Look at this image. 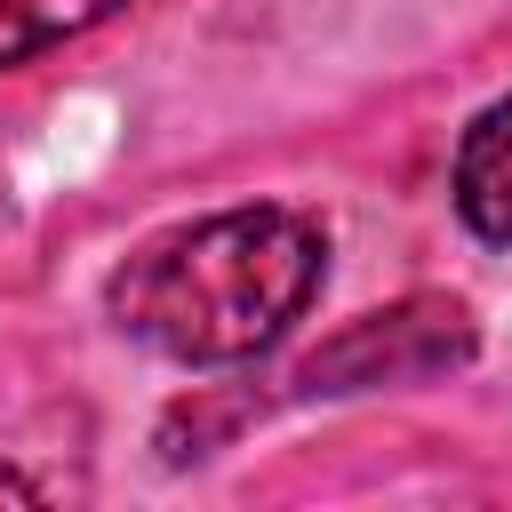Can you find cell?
<instances>
[{
	"label": "cell",
	"instance_id": "cell-1",
	"mask_svg": "<svg viewBox=\"0 0 512 512\" xmlns=\"http://www.w3.org/2000/svg\"><path fill=\"white\" fill-rule=\"evenodd\" d=\"M328 272V240L304 208L256 200V208H216L200 224H176L160 240H144L104 304L120 320V336H136L160 360L184 368H232L272 352L304 304L320 296Z\"/></svg>",
	"mask_w": 512,
	"mask_h": 512
},
{
	"label": "cell",
	"instance_id": "cell-2",
	"mask_svg": "<svg viewBox=\"0 0 512 512\" xmlns=\"http://www.w3.org/2000/svg\"><path fill=\"white\" fill-rule=\"evenodd\" d=\"M472 360V312L456 296H400L384 312H360L352 328H336L296 384L304 392H376V384H424Z\"/></svg>",
	"mask_w": 512,
	"mask_h": 512
},
{
	"label": "cell",
	"instance_id": "cell-3",
	"mask_svg": "<svg viewBox=\"0 0 512 512\" xmlns=\"http://www.w3.org/2000/svg\"><path fill=\"white\" fill-rule=\"evenodd\" d=\"M456 216L480 240L512 248V96H496L456 144Z\"/></svg>",
	"mask_w": 512,
	"mask_h": 512
},
{
	"label": "cell",
	"instance_id": "cell-4",
	"mask_svg": "<svg viewBox=\"0 0 512 512\" xmlns=\"http://www.w3.org/2000/svg\"><path fill=\"white\" fill-rule=\"evenodd\" d=\"M128 0H0V72L8 64H32L40 48L56 40H80L96 32L104 16H120Z\"/></svg>",
	"mask_w": 512,
	"mask_h": 512
},
{
	"label": "cell",
	"instance_id": "cell-5",
	"mask_svg": "<svg viewBox=\"0 0 512 512\" xmlns=\"http://www.w3.org/2000/svg\"><path fill=\"white\" fill-rule=\"evenodd\" d=\"M0 504H40V488H32L24 472H8V464H0Z\"/></svg>",
	"mask_w": 512,
	"mask_h": 512
}]
</instances>
